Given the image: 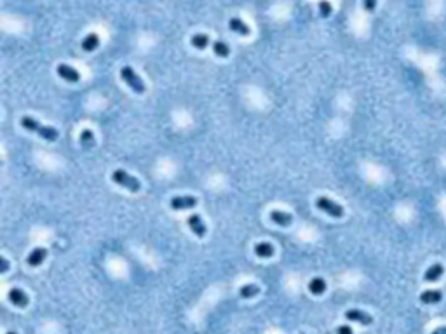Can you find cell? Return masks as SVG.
<instances>
[{"instance_id": "cell-1", "label": "cell", "mask_w": 446, "mask_h": 334, "mask_svg": "<svg viewBox=\"0 0 446 334\" xmlns=\"http://www.w3.org/2000/svg\"><path fill=\"white\" fill-rule=\"evenodd\" d=\"M21 125L25 127L26 131H32V133H37L38 136H40L42 139H46V141H56L58 139V131L54 129V127H49V125H42L38 124L35 118L28 117V115H25V117H21Z\"/></svg>"}, {"instance_id": "cell-2", "label": "cell", "mask_w": 446, "mask_h": 334, "mask_svg": "<svg viewBox=\"0 0 446 334\" xmlns=\"http://www.w3.org/2000/svg\"><path fill=\"white\" fill-rule=\"evenodd\" d=\"M112 180L115 181L119 186L127 188L129 192H140V188H142V183H140L136 178H133L131 174H127L124 169H115V171L112 172Z\"/></svg>"}, {"instance_id": "cell-3", "label": "cell", "mask_w": 446, "mask_h": 334, "mask_svg": "<svg viewBox=\"0 0 446 334\" xmlns=\"http://www.w3.org/2000/svg\"><path fill=\"white\" fill-rule=\"evenodd\" d=\"M121 77L134 92H140V94L145 92V84H143L142 77L138 75L136 71H134L131 67H122L121 68Z\"/></svg>"}, {"instance_id": "cell-4", "label": "cell", "mask_w": 446, "mask_h": 334, "mask_svg": "<svg viewBox=\"0 0 446 334\" xmlns=\"http://www.w3.org/2000/svg\"><path fill=\"white\" fill-rule=\"evenodd\" d=\"M316 207L321 209L322 213L330 214L333 217H342L343 216V207L337 202H333L328 197H317L316 199Z\"/></svg>"}, {"instance_id": "cell-5", "label": "cell", "mask_w": 446, "mask_h": 334, "mask_svg": "<svg viewBox=\"0 0 446 334\" xmlns=\"http://www.w3.org/2000/svg\"><path fill=\"white\" fill-rule=\"evenodd\" d=\"M197 204V199L192 195H175L169 200V205L175 211H183V209H192Z\"/></svg>"}, {"instance_id": "cell-6", "label": "cell", "mask_w": 446, "mask_h": 334, "mask_svg": "<svg viewBox=\"0 0 446 334\" xmlns=\"http://www.w3.org/2000/svg\"><path fill=\"white\" fill-rule=\"evenodd\" d=\"M188 223V228L192 230L194 234L197 235L199 238H202L206 235V232H208V228H206L204 221H202V217L199 216V214H190L187 219Z\"/></svg>"}, {"instance_id": "cell-7", "label": "cell", "mask_w": 446, "mask_h": 334, "mask_svg": "<svg viewBox=\"0 0 446 334\" xmlns=\"http://www.w3.org/2000/svg\"><path fill=\"white\" fill-rule=\"evenodd\" d=\"M56 73H58L59 77H61L63 80H67V82H71L75 84L80 80V73L75 70V68L68 67V65H58V68H56Z\"/></svg>"}, {"instance_id": "cell-8", "label": "cell", "mask_w": 446, "mask_h": 334, "mask_svg": "<svg viewBox=\"0 0 446 334\" xmlns=\"http://www.w3.org/2000/svg\"><path fill=\"white\" fill-rule=\"evenodd\" d=\"M7 298H9V301L13 303L14 306H19V308H25L26 305H28V296H26V292L23 291V289H19V287H13L11 291H9V294H7Z\"/></svg>"}, {"instance_id": "cell-9", "label": "cell", "mask_w": 446, "mask_h": 334, "mask_svg": "<svg viewBox=\"0 0 446 334\" xmlns=\"http://www.w3.org/2000/svg\"><path fill=\"white\" fill-rule=\"evenodd\" d=\"M345 318H347V320H352V322H359V324H363V326H370L371 322H373L371 315H368L366 312H363V310H357V308L347 310V312H345Z\"/></svg>"}, {"instance_id": "cell-10", "label": "cell", "mask_w": 446, "mask_h": 334, "mask_svg": "<svg viewBox=\"0 0 446 334\" xmlns=\"http://www.w3.org/2000/svg\"><path fill=\"white\" fill-rule=\"evenodd\" d=\"M268 217H270L272 223H275V225H279V226H289V225H291V221H293L291 214L284 213V211H279V209H274V211H270Z\"/></svg>"}, {"instance_id": "cell-11", "label": "cell", "mask_w": 446, "mask_h": 334, "mask_svg": "<svg viewBox=\"0 0 446 334\" xmlns=\"http://www.w3.org/2000/svg\"><path fill=\"white\" fill-rule=\"evenodd\" d=\"M46 256H47V249H44V247H35V249L28 254V258H26V265H28V267H38V265H42V261L46 259Z\"/></svg>"}, {"instance_id": "cell-12", "label": "cell", "mask_w": 446, "mask_h": 334, "mask_svg": "<svg viewBox=\"0 0 446 334\" xmlns=\"http://www.w3.org/2000/svg\"><path fill=\"white\" fill-rule=\"evenodd\" d=\"M229 26H230V30H232V32L242 35V37H248V35L251 33L250 26H248L246 23L241 19V17H230V19H229Z\"/></svg>"}, {"instance_id": "cell-13", "label": "cell", "mask_w": 446, "mask_h": 334, "mask_svg": "<svg viewBox=\"0 0 446 334\" xmlns=\"http://www.w3.org/2000/svg\"><path fill=\"white\" fill-rule=\"evenodd\" d=\"M443 300L441 291H436V289H429V291H424L420 294V301L426 303V305H434V303H439Z\"/></svg>"}, {"instance_id": "cell-14", "label": "cell", "mask_w": 446, "mask_h": 334, "mask_svg": "<svg viewBox=\"0 0 446 334\" xmlns=\"http://www.w3.org/2000/svg\"><path fill=\"white\" fill-rule=\"evenodd\" d=\"M445 273V268H443V265H432V267H429L426 270V275H424V280H427V282H436V280L439 279V277Z\"/></svg>"}, {"instance_id": "cell-15", "label": "cell", "mask_w": 446, "mask_h": 334, "mask_svg": "<svg viewBox=\"0 0 446 334\" xmlns=\"http://www.w3.org/2000/svg\"><path fill=\"white\" fill-rule=\"evenodd\" d=\"M254 254L258 256V258H270L274 254V246L268 242L254 244Z\"/></svg>"}, {"instance_id": "cell-16", "label": "cell", "mask_w": 446, "mask_h": 334, "mask_svg": "<svg viewBox=\"0 0 446 334\" xmlns=\"http://www.w3.org/2000/svg\"><path fill=\"white\" fill-rule=\"evenodd\" d=\"M309 291L316 294V296H321L322 292L326 291V280L321 279V277H314L309 282Z\"/></svg>"}, {"instance_id": "cell-17", "label": "cell", "mask_w": 446, "mask_h": 334, "mask_svg": "<svg viewBox=\"0 0 446 334\" xmlns=\"http://www.w3.org/2000/svg\"><path fill=\"white\" fill-rule=\"evenodd\" d=\"M98 46H100V37H98L96 33H89L88 37L82 40V49L86 50V52H92Z\"/></svg>"}, {"instance_id": "cell-18", "label": "cell", "mask_w": 446, "mask_h": 334, "mask_svg": "<svg viewBox=\"0 0 446 334\" xmlns=\"http://www.w3.org/2000/svg\"><path fill=\"white\" fill-rule=\"evenodd\" d=\"M190 42H192V46L196 47V49H206V47L209 46V37L206 33H196V35H192Z\"/></svg>"}, {"instance_id": "cell-19", "label": "cell", "mask_w": 446, "mask_h": 334, "mask_svg": "<svg viewBox=\"0 0 446 334\" xmlns=\"http://www.w3.org/2000/svg\"><path fill=\"white\" fill-rule=\"evenodd\" d=\"M213 50H214V54L220 56V58H227V56L230 54V47L227 46L225 42H221V40L213 42Z\"/></svg>"}, {"instance_id": "cell-20", "label": "cell", "mask_w": 446, "mask_h": 334, "mask_svg": "<svg viewBox=\"0 0 446 334\" xmlns=\"http://www.w3.org/2000/svg\"><path fill=\"white\" fill-rule=\"evenodd\" d=\"M80 145L84 146V148H91L92 145H94V134H92L91 129H84L82 133H80Z\"/></svg>"}, {"instance_id": "cell-21", "label": "cell", "mask_w": 446, "mask_h": 334, "mask_svg": "<svg viewBox=\"0 0 446 334\" xmlns=\"http://www.w3.org/2000/svg\"><path fill=\"white\" fill-rule=\"evenodd\" d=\"M258 291H260V289L256 287V285L246 284V285H242V287L239 289V294H241V298H253V296H256V294H258Z\"/></svg>"}, {"instance_id": "cell-22", "label": "cell", "mask_w": 446, "mask_h": 334, "mask_svg": "<svg viewBox=\"0 0 446 334\" xmlns=\"http://www.w3.org/2000/svg\"><path fill=\"white\" fill-rule=\"evenodd\" d=\"M331 11H333V7H331L330 2H321V4H319V13H321L322 17H328V16H330Z\"/></svg>"}, {"instance_id": "cell-23", "label": "cell", "mask_w": 446, "mask_h": 334, "mask_svg": "<svg viewBox=\"0 0 446 334\" xmlns=\"http://www.w3.org/2000/svg\"><path fill=\"white\" fill-rule=\"evenodd\" d=\"M337 334H354V331H352L350 326H347V324H342V326L337 327Z\"/></svg>"}, {"instance_id": "cell-24", "label": "cell", "mask_w": 446, "mask_h": 334, "mask_svg": "<svg viewBox=\"0 0 446 334\" xmlns=\"http://www.w3.org/2000/svg\"><path fill=\"white\" fill-rule=\"evenodd\" d=\"M375 5H376L375 0H366V2H364V9H368V11H371V9H375Z\"/></svg>"}, {"instance_id": "cell-25", "label": "cell", "mask_w": 446, "mask_h": 334, "mask_svg": "<svg viewBox=\"0 0 446 334\" xmlns=\"http://www.w3.org/2000/svg\"><path fill=\"white\" fill-rule=\"evenodd\" d=\"M0 261H2V268H0V271H2V273H5V271L9 270V263H7V259H5V258H2V259H0Z\"/></svg>"}, {"instance_id": "cell-26", "label": "cell", "mask_w": 446, "mask_h": 334, "mask_svg": "<svg viewBox=\"0 0 446 334\" xmlns=\"http://www.w3.org/2000/svg\"><path fill=\"white\" fill-rule=\"evenodd\" d=\"M432 334H446V327H438L432 331Z\"/></svg>"}, {"instance_id": "cell-27", "label": "cell", "mask_w": 446, "mask_h": 334, "mask_svg": "<svg viewBox=\"0 0 446 334\" xmlns=\"http://www.w3.org/2000/svg\"><path fill=\"white\" fill-rule=\"evenodd\" d=\"M7 334H16V333H7Z\"/></svg>"}]
</instances>
